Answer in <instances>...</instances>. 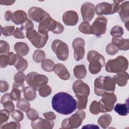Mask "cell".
<instances>
[{
    "label": "cell",
    "instance_id": "1",
    "mask_svg": "<svg viewBox=\"0 0 129 129\" xmlns=\"http://www.w3.org/2000/svg\"><path fill=\"white\" fill-rule=\"evenodd\" d=\"M52 107L59 114L68 115L77 108V101L70 94L60 92L55 94L52 98Z\"/></svg>",
    "mask_w": 129,
    "mask_h": 129
},
{
    "label": "cell",
    "instance_id": "2",
    "mask_svg": "<svg viewBox=\"0 0 129 129\" xmlns=\"http://www.w3.org/2000/svg\"><path fill=\"white\" fill-rule=\"evenodd\" d=\"M115 84L113 79L110 76H100L94 81L95 94L101 96L105 92H114Z\"/></svg>",
    "mask_w": 129,
    "mask_h": 129
},
{
    "label": "cell",
    "instance_id": "3",
    "mask_svg": "<svg viewBox=\"0 0 129 129\" xmlns=\"http://www.w3.org/2000/svg\"><path fill=\"white\" fill-rule=\"evenodd\" d=\"M87 60L89 62V71L92 75L99 73L105 66V60L104 56L94 50H91L87 53Z\"/></svg>",
    "mask_w": 129,
    "mask_h": 129
},
{
    "label": "cell",
    "instance_id": "4",
    "mask_svg": "<svg viewBox=\"0 0 129 129\" xmlns=\"http://www.w3.org/2000/svg\"><path fill=\"white\" fill-rule=\"evenodd\" d=\"M64 30L63 25L53 19L51 16L47 17L41 21L38 28L39 32L46 34L49 31L52 32L54 34H59L61 33Z\"/></svg>",
    "mask_w": 129,
    "mask_h": 129
},
{
    "label": "cell",
    "instance_id": "5",
    "mask_svg": "<svg viewBox=\"0 0 129 129\" xmlns=\"http://www.w3.org/2000/svg\"><path fill=\"white\" fill-rule=\"evenodd\" d=\"M128 66V62L127 58L123 56H118L107 62L105 64V70L109 73L117 74L126 71Z\"/></svg>",
    "mask_w": 129,
    "mask_h": 129
},
{
    "label": "cell",
    "instance_id": "6",
    "mask_svg": "<svg viewBox=\"0 0 129 129\" xmlns=\"http://www.w3.org/2000/svg\"><path fill=\"white\" fill-rule=\"evenodd\" d=\"M86 117V113L83 110H79L70 117L64 119L61 122V128L64 129L77 128L82 124Z\"/></svg>",
    "mask_w": 129,
    "mask_h": 129
},
{
    "label": "cell",
    "instance_id": "7",
    "mask_svg": "<svg viewBox=\"0 0 129 129\" xmlns=\"http://www.w3.org/2000/svg\"><path fill=\"white\" fill-rule=\"evenodd\" d=\"M26 37L32 45L37 48L43 47L48 39V34H43L37 32L35 29L26 31Z\"/></svg>",
    "mask_w": 129,
    "mask_h": 129
},
{
    "label": "cell",
    "instance_id": "8",
    "mask_svg": "<svg viewBox=\"0 0 129 129\" xmlns=\"http://www.w3.org/2000/svg\"><path fill=\"white\" fill-rule=\"evenodd\" d=\"M26 81L30 86L38 91L41 87L47 84L48 79L45 75L31 72L26 76Z\"/></svg>",
    "mask_w": 129,
    "mask_h": 129
},
{
    "label": "cell",
    "instance_id": "9",
    "mask_svg": "<svg viewBox=\"0 0 129 129\" xmlns=\"http://www.w3.org/2000/svg\"><path fill=\"white\" fill-rule=\"evenodd\" d=\"M122 2L121 1H114L112 4L107 2L99 3L95 7V12L98 16L113 14L117 12L120 3Z\"/></svg>",
    "mask_w": 129,
    "mask_h": 129
},
{
    "label": "cell",
    "instance_id": "10",
    "mask_svg": "<svg viewBox=\"0 0 129 129\" xmlns=\"http://www.w3.org/2000/svg\"><path fill=\"white\" fill-rule=\"evenodd\" d=\"M51 49L58 59L66 60L69 56V47L66 43L59 39H55L52 42Z\"/></svg>",
    "mask_w": 129,
    "mask_h": 129
},
{
    "label": "cell",
    "instance_id": "11",
    "mask_svg": "<svg viewBox=\"0 0 129 129\" xmlns=\"http://www.w3.org/2000/svg\"><path fill=\"white\" fill-rule=\"evenodd\" d=\"M107 23V18L104 16H99L96 18L91 26V34L97 36H101L105 33Z\"/></svg>",
    "mask_w": 129,
    "mask_h": 129
},
{
    "label": "cell",
    "instance_id": "12",
    "mask_svg": "<svg viewBox=\"0 0 129 129\" xmlns=\"http://www.w3.org/2000/svg\"><path fill=\"white\" fill-rule=\"evenodd\" d=\"M101 96L102 98L99 102L102 104L103 112L111 111L117 101L116 95L113 92H105Z\"/></svg>",
    "mask_w": 129,
    "mask_h": 129
},
{
    "label": "cell",
    "instance_id": "13",
    "mask_svg": "<svg viewBox=\"0 0 129 129\" xmlns=\"http://www.w3.org/2000/svg\"><path fill=\"white\" fill-rule=\"evenodd\" d=\"M28 17L32 21L40 23L45 18L50 17V15L41 8L32 7L28 11Z\"/></svg>",
    "mask_w": 129,
    "mask_h": 129
},
{
    "label": "cell",
    "instance_id": "14",
    "mask_svg": "<svg viewBox=\"0 0 129 129\" xmlns=\"http://www.w3.org/2000/svg\"><path fill=\"white\" fill-rule=\"evenodd\" d=\"M72 46L74 50V56L76 61H79L84 58L85 55V41L80 37L74 39L72 42Z\"/></svg>",
    "mask_w": 129,
    "mask_h": 129
},
{
    "label": "cell",
    "instance_id": "15",
    "mask_svg": "<svg viewBox=\"0 0 129 129\" xmlns=\"http://www.w3.org/2000/svg\"><path fill=\"white\" fill-rule=\"evenodd\" d=\"M73 90L76 96L88 97L90 94L89 86L81 80L76 81L73 85Z\"/></svg>",
    "mask_w": 129,
    "mask_h": 129
},
{
    "label": "cell",
    "instance_id": "16",
    "mask_svg": "<svg viewBox=\"0 0 129 129\" xmlns=\"http://www.w3.org/2000/svg\"><path fill=\"white\" fill-rule=\"evenodd\" d=\"M81 12L84 21H90L95 15L94 5L90 2L83 3L81 7Z\"/></svg>",
    "mask_w": 129,
    "mask_h": 129
},
{
    "label": "cell",
    "instance_id": "17",
    "mask_svg": "<svg viewBox=\"0 0 129 129\" xmlns=\"http://www.w3.org/2000/svg\"><path fill=\"white\" fill-rule=\"evenodd\" d=\"M54 122L48 119L38 118L35 120L32 121L31 125L33 129H51L54 126Z\"/></svg>",
    "mask_w": 129,
    "mask_h": 129
},
{
    "label": "cell",
    "instance_id": "18",
    "mask_svg": "<svg viewBox=\"0 0 129 129\" xmlns=\"http://www.w3.org/2000/svg\"><path fill=\"white\" fill-rule=\"evenodd\" d=\"M129 2L125 1L123 2L119 5L117 13H118L120 18L125 24V26L127 30H128V21H129V14H128V6Z\"/></svg>",
    "mask_w": 129,
    "mask_h": 129
},
{
    "label": "cell",
    "instance_id": "19",
    "mask_svg": "<svg viewBox=\"0 0 129 129\" xmlns=\"http://www.w3.org/2000/svg\"><path fill=\"white\" fill-rule=\"evenodd\" d=\"M62 21L67 26H75L79 21V17L77 13L74 11H67L64 13L62 16Z\"/></svg>",
    "mask_w": 129,
    "mask_h": 129
},
{
    "label": "cell",
    "instance_id": "20",
    "mask_svg": "<svg viewBox=\"0 0 129 129\" xmlns=\"http://www.w3.org/2000/svg\"><path fill=\"white\" fill-rule=\"evenodd\" d=\"M54 71L58 77L62 80H67L70 78V74L68 71L66 67L60 63L55 64Z\"/></svg>",
    "mask_w": 129,
    "mask_h": 129
},
{
    "label": "cell",
    "instance_id": "21",
    "mask_svg": "<svg viewBox=\"0 0 129 129\" xmlns=\"http://www.w3.org/2000/svg\"><path fill=\"white\" fill-rule=\"evenodd\" d=\"M27 19V15L25 12L21 10H19L13 13L11 20L16 25H22Z\"/></svg>",
    "mask_w": 129,
    "mask_h": 129
},
{
    "label": "cell",
    "instance_id": "22",
    "mask_svg": "<svg viewBox=\"0 0 129 129\" xmlns=\"http://www.w3.org/2000/svg\"><path fill=\"white\" fill-rule=\"evenodd\" d=\"M13 66L18 72H23L27 68L28 63L26 59L24 58L22 56L16 54Z\"/></svg>",
    "mask_w": 129,
    "mask_h": 129
},
{
    "label": "cell",
    "instance_id": "23",
    "mask_svg": "<svg viewBox=\"0 0 129 129\" xmlns=\"http://www.w3.org/2000/svg\"><path fill=\"white\" fill-rule=\"evenodd\" d=\"M111 43L114 44L119 50H127L129 49V40L128 39H123V38L112 37Z\"/></svg>",
    "mask_w": 129,
    "mask_h": 129
},
{
    "label": "cell",
    "instance_id": "24",
    "mask_svg": "<svg viewBox=\"0 0 129 129\" xmlns=\"http://www.w3.org/2000/svg\"><path fill=\"white\" fill-rule=\"evenodd\" d=\"M117 85L120 87L125 86L128 80V74L125 71L117 73L112 78Z\"/></svg>",
    "mask_w": 129,
    "mask_h": 129
},
{
    "label": "cell",
    "instance_id": "25",
    "mask_svg": "<svg viewBox=\"0 0 129 129\" xmlns=\"http://www.w3.org/2000/svg\"><path fill=\"white\" fill-rule=\"evenodd\" d=\"M14 48L17 54L22 56L26 55L29 52L28 45L23 42H16L14 45Z\"/></svg>",
    "mask_w": 129,
    "mask_h": 129
},
{
    "label": "cell",
    "instance_id": "26",
    "mask_svg": "<svg viewBox=\"0 0 129 129\" xmlns=\"http://www.w3.org/2000/svg\"><path fill=\"white\" fill-rule=\"evenodd\" d=\"M111 121V116L109 114L105 113L99 117L97 120V123L102 128H106L110 125Z\"/></svg>",
    "mask_w": 129,
    "mask_h": 129
},
{
    "label": "cell",
    "instance_id": "27",
    "mask_svg": "<svg viewBox=\"0 0 129 129\" xmlns=\"http://www.w3.org/2000/svg\"><path fill=\"white\" fill-rule=\"evenodd\" d=\"M73 72L75 77L79 79L84 78L87 74L86 67L83 64L76 66L74 68Z\"/></svg>",
    "mask_w": 129,
    "mask_h": 129
},
{
    "label": "cell",
    "instance_id": "28",
    "mask_svg": "<svg viewBox=\"0 0 129 129\" xmlns=\"http://www.w3.org/2000/svg\"><path fill=\"white\" fill-rule=\"evenodd\" d=\"M115 111L119 115L126 116L128 113V103H117L114 107Z\"/></svg>",
    "mask_w": 129,
    "mask_h": 129
},
{
    "label": "cell",
    "instance_id": "29",
    "mask_svg": "<svg viewBox=\"0 0 129 129\" xmlns=\"http://www.w3.org/2000/svg\"><path fill=\"white\" fill-rule=\"evenodd\" d=\"M23 94L24 98L26 100L32 101L36 97V90L31 86H27L24 88Z\"/></svg>",
    "mask_w": 129,
    "mask_h": 129
},
{
    "label": "cell",
    "instance_id": "30",
    "mask_svg": "<svg viewBox=\"0 0 129 129\" xmlns=\"http://www.w3.org/2000/svg\"><path fill=\"white\" fill-rule=\"evenodd\" d=\"M90 112L94 115H97L101 112H103V107L101 103L99 101H93L90 106Z\"/></svg>",
    "mask_w": 129,
    "mask_h": 129
},
{
    "label": "cell",
    "instance_id": "31",
    "mask_svg": "<svg viewBox=\"0 0 129 129\" xmlns=\"http://www.w3.org/2000/svg\"><path fill=\"white\" fill-rule=\"evenodd\" d=\"M55 63L53 60L50 59H45L41 63L42 70L45 72H50L54 71Z\"/></svg>",
    "mask_w": 129,
    "mask_h": 129
},
{
    "label": "cell",
    "instance_id": "32",
    "mask_svg": "<svg viewBox=\"0 0 129 129\" xmlns=\"http://www.w3.org/2000/svg\"><path fill=\"white\" fill-rule=\"evenodd\" d=\"M16 107L17 109L24 111L26 112L30 108V104L28 100L25 98H21L19 99L16 104Z\"/></svg>",
    "mask_w": 129,
    "mask_h": 129
},
{
    "label": "cell",
    "instance_id": "33",
    "mask_svg": "<svg viewBox=\"0 0 129 129\" xmlns=\"http://www.w3.org/2000/svg\"><path fill=\"white\" fill-rule=\"evenodd\" d=\"M45 58V52L41 49L36 50L33 54V60L37 63L42 62Z\"/></svg>",
    "mask_w": 129,
    "mask_h": 129
},
{
    "label": "cell",
    "instance_id": "34",
    "mask_svg": "<svg viewBox=\"0 0 129 129\" xmlns=\"http://www.w3.org/2000/svg\"><path fill=\"white\" fill-rule=\"evenodd\" d=\"M123 29L120 25H116L113 27L110 30V34L113 37H121L123 34Z\"/></svg>",
    "mask_w": 129,
    "mask_h": 129
},
{
    "label": "cell",
    "instance_id": "35",
    "mask_svg": "<svg viewBox=\"0 0 129 129\" xmlns=\"http://www.w3.org/2000/svg\"><path fill=\"white\" fill-rule=\"evenodd\" d=\"M77 98V108L79 110L86 109L88 102V97L86 96H76Z\"/></svg>",
    "mask_w": 129,
    "mask_h": 129
},
{
    "label": "cell",
    "instance_id": "36",
    "mask_svg": "<svg viewBox=\"0 0 129 129\" xmlns=\"http://www.w3.org/2000/svg\"><path fill=\"white\" fill-rule=\"evenodd\" d=\"M38 91L39 94L41 97H46L50 95L52 90L49 86L46 84L41 87Z\"/></svg>",
    "mask_w": 129,
    "mask_h": 129
},
{
    "label": "cell",
    "instance_id": "37",
    "mask_svg": "<svg viewBox=\"0 0 129 129\" xmlns=\"http://www.w3.org/2000/svg\"><path fill=\"white\" fill-rule=\"evenodd\" d=\"M91 25L88 22L83 21L79 26V30L85 34H91L90 31Z\"/></svg>",
    "mask_w": 129,
    "mask_h": 129
},
{
    "label": "cell",
    "instance_id": "38",
    "mask_svg": "<svg viewBox=\"0 0 129 129\" xmlns=\"http://www.w3.org/2000/svg\"><path fill=\"white\" fill-rule=\"evenodd\" d=\"M105 50L108 55H114L118 52L119 49L114 44L111 42L107 44Z\"/></svg>",
    "mask_w": 129,
    "mask_h": 129
},
{
    "label": "cell",
    "instance_id": "39",
    "mask_svg": "<svg viewBox=\"0 0 129 129\" xmlns=\"http://www.w3.org/2000/svg\"><path fill=\"white\" fill-rule=\"evenodd\" d=\"M15 30L14 26H7L4 27L1 26V34L6 36H11L13 35Z\"/></svg>",
    "mask_w": 129,
    "mask_h": 129
},
{
    "label": "cell",
    "instance_id": "40",
    "mask_svg": "<svg viewBox=\"0 0 129 129\" xmlns=\"http://www.w3.org/2000/svg\"><path fill=\"white\" fill-rule=\"evenodd\" d=\"M21 128V125L18 121H12L9 123L2 125L0 126L1 129H19Z\"/></svg>",
    "mask_w": 129,
    "mask_h": 129
},
{
    "label": "cell",
    "instance_id": "41",
    "mask_svg": "<svg viewBox=\"0 0 129 129\" xmlns=\"http://www.w3.org/2000/svg\"><path fill=\"white\" fill-rule=\"evenodd\" d=\"M26 115L29 119L33 121L39 117V114L37 111L33 108H29L26 111Z\"/></svg>",
    "mask_w": 129,
    "mask_h": 129
},
{
    "label": "cell",
    "instance_id": "42",
    "mask_svg": "<svg viewBox=\"0 0 129 129\" xmlns=\"http://www.w3.org/2000/svg\"><path fill=\"white\" fill-rule=\"evenodd\" d=\"M10 45L8 42L4 40L0 41V54H6L9 52Z\"/></svg>",
    "mask_w": 129,
    "mask_h": 129
},
{
    "label": "cell",
    "instance_id": "43",
    "mask_svg": "<svg viewBox=\"0 0 129 129\" xmlns=\"http://www.w3.org/2000/svg\"><path fill=\"white\" fill-rule=\"evenodd\" d=\"M11 116L15 121L20 122L23 119L24 114L19 110H14L11 113Z\"/></svg>",
    "mask_w": 129,
    "mask_h": 129
},
{
    "label": "cell",
    "instance_id": "44",
    "mask_svg": "<svg viewBox=\"0 0 129 129\" xmlns=\"http://www.w3.org/2000/svg\"><path fill=\"white\" fill-rule=\"evenodd\" d=\"M10 112L6 109L1 110L0 111V125L6 122L9 118Z\"/></svg>",
    "mask_w": 129,
    "mask_h": 129
},
{
    "label": "cell",
    "instance_id": "45",
    "mask_svg": "<svg viewBox=\"0 0 129 129\" xmlns=\"http://www.w3.org/2000/svg\"><path fill=\"white\" fill-rule=\"evenodd\" d=\"M21 92L22 91L20 89L13 88V89L10 93L11 97L13 100L15 101H18L19 99H20L21 96Z\"/></svg>",
    "mask_w": 129,
    "mask_h": 129
},
{
    "label": "cell",
    "instance_id": "46",
    "mask_svg": "<svg viewBox=\"0 0 129 129\" xmlns=\"http://www.w3.org/2000/svg\"><path fill=\"white\" fill-rule=\"evenodd\" d=\"M14 79L16 83L23 84L26 80V76L23 72H19L15 75Z\"/></svg>",
    "mask_w": 129,
    "mask_h": 129
},
{
    "label": "cell",
    "instance_id": "47",
    "mask_svg": "<svg viewBox=\"0 0 129 129\" xmlns=\"http://www.w3.org/2000/svg\"><path fill=\"white\" fill-rule=\"evenodd\" d=\"M21 28L23 30H24L26 31H29L33 29L34 24L32 21L28 19L23 24L21 25Z\"/></svg>",
    "mask_w": 129,
    "mask_h": 129
},
{
    "label": "cell",
    "instance_id": "48",
    "mask_svg": "<svg viewBox=\"0 0 129 129\" xmlns=\"http://www.w3.org/2000/svg\"><path fill=\"white\" fill-rule=\"evenodd\" d=\"M9 64V60L8 55L1 54L0 55V67L2 68H6Z\"/></svg>",
    "mask_w": 129,
    "mask_h": 129
},
{
    "label": "cell",
    "instance_id": "49",
    "mask_svg": "<svg viewBox=\"0 0 129 129\" xmlns=\"http://www.w3.org/2000/svg\"><path fill=\"white\" fill-rule=\"evenodd\" d=\"M13 36L17 39H24L26 37L23 30L21 29V28L19 27L16 28V29L15 30L13 33Z\"/></svg>",
    "mask_w": 129,
    "mask_h": 129
},
{
    "label": "cell",
    "instance_id": "50",
    "mask_svg": "<svg viewBox=\"0 0 129 129\" xmlns=\"http://www.w3.org/2000/svg\"><path fill=\"white\" fill-rule=\"evenodd\" d=\"M3 107L5 109L10 112H12L15 110V105L13 102V101H9L5 102L3 104Z\"/></svg>",
    "mask_w": 129,
    "mask_h": 129
},
{
    "label": "cell",
    "instance_id": "51",
    "mask_svg": "<svg viewBox=\"0 0 129 129\" xmlns=\"http://www.w3.org/2000/svg\"><path fill=\"white\" fill-rule=\"evenodd\" d=\"M9 88V85L8 83L5 81H1L0 85V92L1 93H5L7 92Z\"/></svg>",
    "mask_w": 129,
    "mask_h": 129
},
{
    "label": "cell",
    "instance_id": "52",
    "mask_svg": "<svg viewBox=\"0 0 129 129\" xmlns=\"http://www.w3.org/2000/svg\"><path fill=\"white\" fill-rule=\"evenodd\" d=\"M13 99L11 97L10 93H6L5 94L1 99V103L3 105L6 102L9 101H13Z\"/></svg>",
    "mask_w": 129,
    "mask_h": 129
},
{
    "label": "cell",
    "instance_id": "53",
    "mask_svg": "<svg viewBox=\"0 0 129 129\" xmlns=\"http://www.w3.org/2000/svg\"><path fill=\"white\" fill-rule=\"evenodd\" d=\"M43 115L45 118L49 119V120H53L56 119L55 114L54 113V112H53L52 111H48V112L43 113Z\"/></svg>",
    "mask_w": 129,
    "mask_h": 129
},
{
    "label": "cell",
    "instance_id": "54",
    "mask_svg": "<svg viewBox=\"0 0 129 129\" xmlns=\"http://www.w3.org/2000/svg\"><path fill=\"white\" fill-rule=\"evenodd\" d=\"M15 54L13 52H9V53H7V55L9 57V66H12L13 65L14 60H15Z\"/></svg>",
    "mask_w": 129,
    "mask_h": 129
},
{
    "label": "cell",
    "instance_id": "55",
    "mask_svg": "<svg viewBox=\"0 0 129 129\" xmlns=\"http://www.w3.org/2000/svg\"><path fill=\"white\" fill-rule=\"evenodd\" d=\"M12 16H13V13L10 10L7 11L5 14V16H4L5 19L7 21H10L11 20H12Z\"/></svg>",
    "mask_w": 129,
    "mask_h": 129
},
{
    "label": "cell",
    "instance_id": "56",
    "mask_svg": "<svg viewBox=\"0 0 129 129\" xmlns=\"http://www.w3.org/2000/svg\"><path fill=\"white\" fill-rule=\"evenodd\" d=\"M13 88H17L18 89H20L22 92L23 91L24 87V83L23 84H19V83H17L15 82L13 83Z\"/></svg>",
    "mask_w": 129,
    "mask_h": 129
},
{
    "label": "cell",
    "instance_id": "57",
    "mask_svg": "<svg viewBox=\"0 0 129 129\" xmlns=\"http://www.w3.org/2000/svg\"><path fill=\"white\" fill-rule=\"evenodd\" d=\"M15 3V1H3L1 0L0 1V4L1 5H6L10 6L12 5Z\"/></svg>",
    "mask_w": 129,
    "mask_h": 129
},
{
    "label": "cell",
    "instance_id": "58",
    "mask_svg": "<svg viewBox=\"0 0 129 129\" xmlns=\"http://www.w3.org/2000/svg\"><path fill=\"white\" fill-rule=\"evenodd\" d=\"M83 128H99V127L95 124H87L86 126H84L82 127Z\"/></svg>",
    "mask_w": 129,
    "mask_h": 129
}]
</instances>
